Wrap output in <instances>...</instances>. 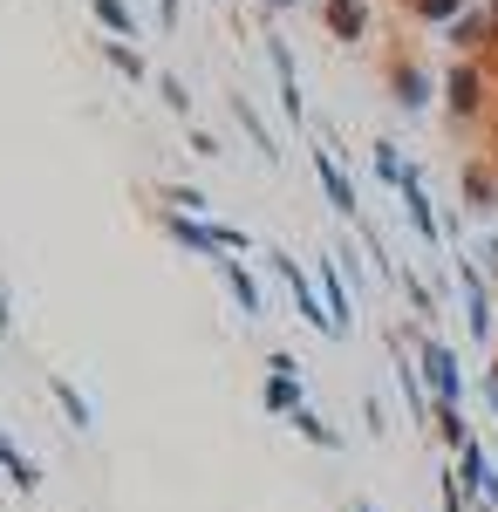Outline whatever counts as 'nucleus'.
Here are the masks:
<instances>
[{
	"label": "nucleus",
	"mask_w": 498,
	"mask_h": 512,
	"mask_svg": "<svg viewBox=\"0 0 498 512\" xmlns=\"http://www.w3.org/2000/svg\"><path fill=\"white\" fill-rule=\"evenodd\" d=\"M485 390H492V410H498V369H492V383H485Z\"/></svg>",
	"instance_id": "obj_27"
},
{
	"label": "nucleus",
	"mask_w": 498,
	"mask_h": 512,
	"mask_svg": "<svg viewBox=\"0 0 498 512\" xmlns=\"http://www.w3.org/2000/svg\"><path fill=\"white\" fill-rule=\"evenodd\" d=\"M267 410H301V383H294V376H273L267 383Z\"/></svg>",
	"instance_id": "obj_21"
},
{
	"label": "nucleus",
	"mask_w": 498,
	"mask_h": 512,
	"mask_svg": "<svg viewBox=\"0 0 498 512\" xmlns=\"http://www.w3.org/2000/svg\"><path fill=\"white\" fill-rule=\"evenodd\" d=\"M232 103V117H239V130H246V137H253V151H260V158H280V144H273V130H267V117H260V110H253V96H226Z\"/></svg>",
	"instance_id": "obj_11"
},
{
	"label": "nucleus",
	"mask_w": 498,
	"mask_h": 512,
	"mask_svg": "<svg viewBox=\"0 0 498 512\" xmlns=\"http://www.w3.org/2000/svg\"><path fill=\"white\" fill-rule=\"evenodd\" d=\"M423 376H430L437 403H458V355L444 349V342H423Z\"/></svg>",
	"instance_id": "obj_8"
},
{
	"label": "nucleus",
	"mask_w": 498,
	"mask_h": 512,
	"mask_svg": "<svg viewBox=\"0 0 498 512\" xmlns=\"http://www.w3.org/2000/svg\"><path fill=\"white\" fill-rule=\"evenodd\" d=\"M185 151H192V158H219V151H226V144H219V137H212V130H185Z\"/></svg>",
	"instance_id": "obj_23"
},
{
	"label": "nucleus",
	"mask_w": 498,
	"mask_h": 512,
	"mask_svg": "<svg viewBox=\"0 0 498 512\" xmlns=\"http://www.w3.org/2000/svg\"><path fill=\"white\" fill-rule=\"evenodd\" d=\"M212 267H219V280H226V287H232V301H239L246 315H260V287H253V274H246L239 260H226V253H219Z\"/></svg>",
	"instance_id": "obj_14"
},
{
	"label": "nucleus",
	"mask_w": 498,
	"mask_h": 512,
	"mask_svg": "<svg viewBox=\"0 0 498 512\" xmlns=\"http://www.w3.org/2000/svg\"><path fill=\"white\" fill-rule=\"evenodd\" d=\"M464 212H471V219H492L498 212V171L485 158L464 164Z\"/></svg>",
	"instance_id": "obj_6"
},
{
	"label": "nucleus",
	"mask_w": 498,
	"mask_h": 512,
	"mask_svg": "<svg viewBox=\"0 0 498 512\" xmlns=\"http://www.w3.org/2000/svg\"><path fill=\"white\" fill-rule=\"evenodd\" d=\"M403 212H410V226H417L423 246H437L444 239V226H437V212H430V192H423V171L410 164V178H403Z\"/></svg>",
	"instance_id": "obj_7"
},
{
	"label": "nucleus",
	"mask_w": 498,
	"mask_h": 512,
	"mask_svg": "<svg viewBox=\"0 0 498 512\" xmlns=\"http://www.w3.org/2000/svg\"><path fill=\"white\" fill-rule=\"evenodd\" d=\"M267 62H273V82H280V110L287 123H307V96H301V76H294V48L280 35H267Z\"/></svg>",
	"instance_id": "obj_4"
},
{
	"label": "nucleus",
	"mask_w": 498,
	"mask_h": 512,
	"mask_svg": "<svg viewBox=\"0 0 498 512\" xmlns=\"http://www.w3.org/2000/svg\"><path fill=\"white\" fill-rule=\"evenodd\" d=\"M458 280H464V321H471V335L485 342V335H492V294H485V274H478V267L464 260Z\"/></svg>",
	"instance_id": "obj_9"
},
{
	"label": "nucleus",
	"mask_w": 498,
	"mask_h": 512,
	"mask_svg": "<svg viewBox=\"0 0 498 512\" xmlns=\"http://www.w3.org/2000/svg\"><path fill=\"white\" fill-rule=\"evenodd\" d=\"M321 287H328V321H335V335H348V287L335 274V260L321 253Z\"/></svg>",
	"instance_id": "obj_17"
},
{
	"label": "nucleus",
	"mask_w": 498,
	"mask_h": 512,
	"mask_svg": "<svg viewBox=\"0 0 498 512\" xmlns=\"http://www.w3.org/2000/svg\"><path fill=\"white\" fill-rule=\"evenodd\" d=\"M485 274L498 280V239H485Z\"/></svg>",
	"instance_id": "obj_26"
},
{
	"label": "nucleus",
	"mask_w": 498,
	"mask_h": 512,
	"mask_svg": "<svg viewBox=\"0 0 498 512\" xmlns=\"http://www.w3.org/2000/svg\"><path fill=\"white\" fill-rule=\"evenodd\" d=\"M383 82H389V96H396V110H410V117H423V110H430V96H437L430 69H423V62H410V55H389Z\"/></svg>",
	"instance_id": "obj_2"
},
{
	"label": "nucleus",
	"mask_w": 498,
	"mask_h": 512,
	"mask_svg": "<svg viewBox=\"0 0 498 512\" xmlns=\"http://www.w3.org/2000/svg\"><path fill=\"white\" fill-rule=\"evenodd\" d=\"M485 41H492V7H464L458 21H451V48L458 55H478Z\"/></svg>",
	"instance_id": "obj_10"
},
{
	"label": "nucleus",
	"mask_w": 498,
	"mask_h": 512,
	"mask_svg": "<svg viewBox=\"0 0 498 512\" xmlns=\"http://www.w3.org/2000/svg\"><path fill=\"white\" fill-rule=\"evenodd\" d=\"M157 103H164L171 117H192V89H185V76H171V69H157Z\"/></svg>",
	"instance_id": "obj_18"
},
{
	"label": "nucleus",
	"mask_w": 498,
	"mask_h": 512,
	"mask_svg": "<svg viewBox=\"0 0 498 512\" xmlns=\"http://www.w3.org/2000/svg\"><path fill=\"white\" fill-rule=\"evenodd\" d=\"M267 7H294V0H267Z\"/></svg>",
	"instance_id": "obj_29"
},
{
	"label": "nucleus",
	"mask_w": 498,
	"mask_h": 512,
	"mask_svg": "<svg viewBox=\"0 0 498 512\" xmlns=\"http://www.w3.org/2000/svg\"><path fill=\"white\" fill-rule=\"evenodd\" d=\"M89 14H96V28L110 41H137V14H130V0H89Z\"/></svg>",
	"instance_id": "obj_12"
},
{
	"label": "nucleus",
	"mask_w": 498,
	"mask_h": 512,
	"mask_svg": "<svg viewBox=\"0 0 498 512\" xmlns=\"http://www.w3.org/2000/svg\"><path fill=\"white\" fill-rule=\"evenodd\" d=\"M369 164H376V178H383V185H396V192H403V178H410V164H403V144L376 137V144H369Z\"/></svg>",
	"instance_id": "obj_16"
},
{
	"label": "nucleus",
	"mask_w": 498,
	"mask_h": 512,
	"mask_svg": "<svg viewBox=\"0 0 498 512\" xmlns=\"http://www.w3.org/2000/svg\"><path fill=\"white\" fill-rule=\"evenodd\" d=\"M55 396H62V410H69V417H76V424H89V410H82V396L69 390V383H55Z\"/></svg>",
	"instance_id": "obj_24"
},
{
	"label": "nucleus",
	"mask_w": 498,
	"mask_h": 512,
	"mask_svg": "<svg viewBox=\"0 0 498 512\" xmlns=\"http://www.w3.org/2000/svg\"><path fill=\"white\" fill-rule=\"evenodd\" d=\"M103 62H110L123 82H151V62H144V55H137L130 41H110V35H103Z\"/></svg>",
	"instance_id": "obj_15"
},
{
	"label": "nucleus",
	"mask_w": 498,
	"mask_h": 512,
	"mask_svg": "<svg viewBox=\"0 0 498 512\" xmlns=\"http://www.w3.org/2000/svg\"><path fill=\"white\" fill-rule=\"evenodd\" d=\"M464 485H471V492H498V478H492V458H485L478 444H464Z\"/></svg>",
	"instance_id": "obj_20"
},
{
	"label": "nucleus",
	"mask_w": 498,
	"mask_h": 512,
	"mask_svg": "<svg viewBox=\"0 0 498 512\" xmlns=\"http://www.w3.org/2000/svg\"><path fill=\"white\" fill-rule=\"evenodd\" d=\"M464 7H471V0H410V14H417V21H430V28H451Z\"/></svg>",
	"instance_id": "obj_19"
},
{
	"label": "nucleus",
	"mask_w": 498,
	"mask_h": 512,
	"mask_svg": "<svg viewBox=\"0 0 498 512\" xmlns=\"http://www.w3.org/2000/svg\"><path fill=\"white\" fill-rule=\"evenodd\" d=\"M0 328H7V287H0Z\"/></svg>",
	"instance_id": "obj_28"
},
{
	"label": "nucleus",
	"mask_w": 498,
	"mask_h": 512,
	"mask_svg": "<svg viewBox=\"0 0 498 512\" xmlns=\"http://www.w3.org/2000/svg\"><path fill=\"white\" fill-rule=\"evenodd\" d=\"M321 28L342 41V48H355V41H369V28H376V7L369 0H321Z\"/></svg>",
	"instance_id": "obj_3"
},
{
	"label": "nucleus",
	"mask_w": 498,
	"mask_h": 512,
	"mask_svg": "<svg viewBox=\"0 0 498 512\" xmlns=\"http://www.w3.org/2000/svg\"><path fill=\"white\" fill-rule=\"evenodd\" d=\"M178 14H185V0H157V28H178Z\"/></svg>",
	"instance_id": "obj_25"
},
{
	"label": "nucleus",
	"mask_w": 498,
	"mask_h": 512,
	"mask_svg": "<svg viewBox=\"0 0 498 512\" xmlns=\"http://www.w3.org/2000/svg\"><path fill=\"white\" fill-rule=\"evenodd\" d=\"M444 110H451V123H478V110H485V69L471 55H458L444 76Z\"/></svg>",
	"instance_id": "obj_1"
},
{
	"label": "nucleus",
	"mask_w": 498,
	"mask_h": 512,
	"mask_svg": "<svg viewBox=\"0 0 498 512\" xmlns=\"http://www.w3.org/2000/svg\"><path fill=\"white\" fill-rule=\"evenodd\" d=\"M314 178H321V192H328V205H335L342 219H355V226H362V205H355V185H348V171L335 164V151H328V144H314Z\"/></svg>",
	"instance_id": "obj_5"
},
{
	"label": "nucleus",
	"mask_w": 498,
	"mask_h": 512,
	"mask_svg": "<svg viewBox=\"0 0 498 512\" xmlns=\"http://www.w3.org/2000/svg\"><path fill=\"white\" fill-rule=\"evenodd\" d=\"M157 205H164V212H185V219H205V212H212L198 185H171V178H157Z\"/></svg>",
	"instance_id": "obj_13"
},
{
	"label": "nucleus",
	"mask_w": 498,
	"mask_h": 512,
	"mask_svg": "<svg viewBox=\"0 0 498 512\" xmlns=\"http://www.w3.org/2000/svg\"><path fill=\"white\" fill-rule=\"evenodd\" d=\"M437 431H444V444H471V437H464V417H458V403H437Z\"/></svg>",
	"instance_id": "obj_22"
}]
</instances>
